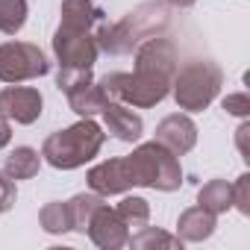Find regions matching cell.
I'll use <instances>...</instances> for the list:
<instances>
[{
	"label": "cell",
	"instance_id": "27",
	"mask_svg": "<svg viewBox=\"0 0 250 250\" xmlns=\"http://www.w3.org/2000/svg\"><path fill=\"white\" fill-rule=\"evenodd\" d=\"M12 139V127H9V118L6 115H0V150H3Z\"/></svg>",
	"mask_w": 250,
	"mask_h": 250
},
{
	"label": "cell",
	"instance_id": "19",
	"mask_svg": "<svg viewBox=\"0 0 250 250\" xmlns=\"http://www.w3.org/2000/svg\"><path fill=\"white\" fill-rule=\"evenodd\" d=\"M39 224L44 232H53V235H62L71 229V212H68V203L62 200H53L47 206H42L39 212Z\"/></svg>",
	"mask_w": 250,
	"mask_h": 250
},
{
	"label": "cell",
	"instance_id": "22",
	"mask_svg": "<svg viewBox=\"0 0 250 250\" xmlns=\"http://www.w3.org/2000/svg\"><path fill=\"white\" fill-rule=\"evenodd\" d=\"M118 215L124 218V224H127V227H139L142 229L150 221V206H147L145 197H124L118 203Z\"/></svg>",
	"mask_w": 250,
	"mask_h": 250
},
{
	"label": "cell",
	"instance_id": "11",
	"mask_svg": "<svg viewBox=\"0 0 250 250\" xmlns=\"http://www.w3.org/2000/svg\"><path fill=\"white\" fill-rule=\"evenodd\" d=\"M88 188L97 191L100 197H112V194H124L127 188H133V177L127 168V159H106L100 165H94L88 171Z\"/></svg>",
	"mask_w": 250,
	"mask_h": 250
},
{
	"label": "cell",
	"instance_id": "8",
	"mask_svg": "<svg viewBox=\"0 0 250 250\" xmlns=\"http://www.w3.org/2000/svg\"><path fill=\"white\" fill-rule=\"evenodd\" d=\"M85 232L103 250H118V247H127L130 244V227L124 224V218L118 215V209H112L106 203L97 206V212L91 215Z\"/></svg>",
	"mask_w": 250,
	"mask_h": 250
},
{
	"label": "cell",
	"instance_id": "28",
	"mask_svg": "<svg viewBox=\"0 0 250 250\" xmlns=\"http://www.w3.org/2000/svg\"><path fill=\"white\" fill-rule=\"evenodd\" d=\"M247 133H250V124H241V127H238V150L244 156H250V150H247Z\"/></svg>",
	"mask_w": 250,
	"mask_h": 250
},
{
	"label": "cell",
	"instance_id": "3",
	"mask_svg": "<svg viewBox=\"0 0 250 250\" xmlns=\"http://www.w3.org/2000/svg\"><path fill=\"white\" fill-rule=\"evenodd\" d=\"M103 142H106V133L100 130V124H94L91 118H83L74 127L50 133L42 145V156L47 165H53L59 171H74V168L91 162L100 153Z\"/></svg>",
	"mask_w": 250,
	"mask_h": 250
},
{
	"label": "cell",
	"instance_id": "18",
	"mask_svg": "<svg viewBox=\"0 0 250 250\" xmlns=\"http://www.w3.org/2000/svg\"><path fill=\"white\" fill-rule=\"evenodd\" d=\"M103 203V197L97 194V191H85V194H77V197H71L68 200V212H71V229H77V232H83L85 235V229H88V221H91V215L97 212V206Z\"/></svg>",
	"mask_w": 250,
	"mask_h": 250
},
{
	"label": "cell",
	"instance_id": "23",
	"mask_svg": "<svg viewBox=\"0 0 250 250\" xmlns=\"http://www.w3.org/2000/svg\"><path fill=\"white\" fill-rule=\"evenodd\" d=\"M85 80H91V68H59V74H56V88L68 94L74 85H80V83H85Z\"/></svg>",
	"mask_w": 250,
	"mask_h": 250
},
{
	"label": "cell",
	"instance_id": "26",
	"mask_svg": "<svg viewBox=\"0 0 250 250\" xmlns=\"http://www.w3.org/2000/svg\"><path fill=\"white\" fill-rule=\"evenodd\" d=\"M224 109H227L229 115H241V118H247V115H250V100H247L244 91H238V94H227V97H224Z\"/></svg>",
	"mask_w": 250,
	"mask_h": 250
},
{
	"label": "cell",
	"instance_id": "15",
	"mask_svg": "<svg viewBox=\"0 0 250 250\" xmlns=\"http://www.w3.org/2000/svg\"><path fill=\"white\" fill-rule=\"evenodd\" d=\"M215 232V215L203 206H191L177 221V235L183 241H203Z\"/></svg>",
	"mask_w": 250,
	"mask_h": 250
},
{
	"label": "cell",
	"instance_id": "20",
	"mask_svg": "<svg viewBox=\"0 0 250 250\" xmlns=\"http://www.w3.org/2000/svg\"><path fill=\"white\" fill-rule=\"evenodd\" d=\"M27 24V0H0V33L15 36Z\"/></svg>",
	"mask_w": 250,
	"mask_h": 250
},
{
	"label": "cell",
	"instance_id": "7",
	"mask_svg": "<svg viewBox=\"0 0 250 250\" xmlns=\"http://www.w3.org/2000/svg\"><path fill=\"white\" fill-rule=\"evenodd\" d=\"M53 53L59 59V68H91L100 53L97 36L59 24V30L53 33Z\"/></svg>",
	"mask_w": 250,
	"mask_h": 250
},
{
	"label": "cell",
	"instance_id": "14",
	"mask_svg": "<svg viewBox=\"0 0 250 250\" xmlns=\"http://www.w3.org/2000/svg\"><path fill=\"white\" fill-rule=\"evenodd\" d=\"M68 103H71V109H74L77 115L91 118V115L103 112V106L109 103V97H106V91L100 88V83H94V77H91V80H85V83H80V85H74V88L68 91Z\"/></svg>",
	"mask_w": 250,
	"mask_h": 250
},
{
	"label": "cell",
	"instance_id": "2",
	"mask_svg": "<svg viewBox=\"0 0 250 250\" xmlns=\"http://www.w3.org/2000/svg\"><path fill=\"white\" fill-rule=\"evenodd\" d=\"M168 21H171L168 6L159 0H147V3H139L133 12H127L121 21L103 24L97 33V47L109 56H127L142 42L159 36L168 27Z\"/></svg>",
	"mask_w": 250,
	"mask_h": 250
},
{
	"label": "cell",
	"instance_id": "1",
	"mask_svg": "<svg viewBox=\"0 0 250 250\" xmlns=\"http://www.w3.org/2000/svg\"><path fill=\"white\" fill-rule=\"evenodd\" d=\"M180 68V53L171 39L153 36L136 47V71H112L100 80V88L109 100H121L136 109H150L162 103L171 91L174 74Z\"/></svg>",
	"mask_w": 250,
	"mask_h": 250
},
{
	"label": "cell",
	"instance_id": "6",
	"mask_svg": "<svg viewBox=\"0 0 250 250\" xmlns=\"http://www.w3.org/2000/svg\"><path fill=\"white\" fill-rule=\"evenodd\" d=\"M47 71H50V62L39 50V44H30V42H3L0 44V80L3 83L39 80Z\"/></svg>",
	"mask_w": 250,
	"mask_h": 250
},
{
	"label": "cell",
	"instance_id": "25",
	"mask_svg": "<svg viewBox=\"0 0 250 250\" xmlns=\"http://www.w3.org/2000/svg\"><path fill=\"white\" fill-rule=\"evenodd\" d=\"M12 203H15V180L0 171V215L9 212Z\"/></svg>",
	"mask_w": 250,
	"mask_h": 250
},
{
	"label": "cell",
	"instance_id": "13",
	"mask_svg": "<svg viewBox=\"0 0 250 250\" xmlns=\"http://www.w3.org/2000/svg\"><path fill=\"white\" fill-rule=\"evenodd\" d=\"M62 27L71 30H85V33H100V27L106 24V12L100 6H94L91 0H62Z\"/></svg>",
	"mask_w": 250,
	"mask_h": 250
},
{
	"label": "cell",
	"instance_id": "16",
	"mask_svg": "<svg viewBox=\"0 0 250 250\" xmlns=\"http://www.w3.org/2000/svg\"><path fill=\"white\" fill-rule=\"evenodd\" d=\"M197 206L209 209L215 218L224 215L227 209H232V183H227V180H209L197 191Z\"/></svg>",
	"mask_w": 250,
	"mask_h": 250
},
{
	"label": "cell",
	"instance_id": "10",
	"mask_svg": "<svg viewBox=\"0 0 250 250\" xmlns=\"http://www.w3.org/2000/svg\"><path fill=\"white\" fill-rule=\"evenodd\" d=\"M162 147H168L174 156H183L188 153L194 145H197V127H194V121L188 115H168L159 121V127H156V139Z\"/></svg>",
	"mask_w": 250,
	"mask_h": 250
},
{
	"label": "cell",
	"instance_id": "29",
	"mask_svg": "<svg viewBox=\"0 0 250 250\" xmlns=\"http://www.w3.org/2000/svg\"><path fill=\"white\" fill-rule=\"evenodd\" d=\"M168 3H171V6H180V9H188V6L197 3V0H168Z\"/></svg>",
	"mask_w": 250,
	"mask_h": 250
},
{
	"label": "cell",
	"instance_id": "17",
	"mask_svg": "<svg viewBox=\"0 0 250 250\" xmlns=\"http://www.w3.org/2000/svg\"><path fill=\"white\" fill-rule=\"evenodd\" d=\"M42 168V156L39 150L33 147H15L9 156H6V165H3V174L12 177V180H33Z\"/></svg>",
	"mask_w": 250,
	"mask_h": 250
},
{
	"label": "cell",
	"instance_id": "9",
	"mask_svg": "<svg viewBox=\"0 0 250 250\" xmlns=\"http://www.w3.org/2000/svg\"><path fill=\"white\" fill-rule=\"evenodd\" d=\"M42 91L33 85H6L0 91V115L15 124H36L42 118Z\"/></svg>",
	"mask_w": 250,
	"mask_h": 250
},
{
	"label": "cell",
	"instance_id": "24",
	"mask_svg": "<svg viewBox=\"0 0 250 250\" xmlns=\"http://www.w3.org/2000/svg\"><path fill=\"white\" fill-rule=\"evenodd\" d=\"M232 206L241 215H250V174H241L232 186Z\"/></svg>",
	"mask_w": 250,
	"mask_h": 250
},
{
	"label": "cell",
	"instance_id": "12",
	"mask_svg": "<svg viewBox=\"0 0 250 250\" xmlns=\"http://www.w3.org/2000/svg\"><path fill=\"white\" fill-rule=\"evenodd\" d=\"M103 121H106V130L118 139V142H139L142 133H145V124L142 118L127 106V103H121V100H109L103 106Z\"/></svg>",
	"mask_w": 250,
	"mask_h": 250
},
{
	"label": "cell",
	"instance_id": "21",
	"mask_svg": "<svg viewBox=\"0 0 250 250\" xmlns=\"http://www.w3.org/2000/svg\"><path fill=\"white\" fill-rule=\"evenodd\" d=\"M130 244L139 247V250H147V247H165V250H174V247H183V238L180 235H168L156 227H142L139 235H130Z\"/></svg>",
	"mask_w": 250,
	"mask_h": 250
},
{
	"label": "cell",
	"instance_id": "4",
	"mask_svg": "<svg viewBox=\"0 0 250 250\" xmlns=\"http://www.w3.org/2000/svg\"><path fill=\"white\" fill-rule=\"evenodd\" d=\"M124 159H127L133 186H147L156 191H177L183 186V168H180L177 156L168 147H162L159 142L139 145Z\"/></svg>",
	"mask_w": 250,
	"mask_h": 250
},
{
	"label": "cell",
	"instance_id": "5",
	"mask_svg": "<svg viewBox=\"0 0 250 250\" xmlns=\"http://www.w3.org/2000/svg\"><path fill=\"white\" fill-rule=\"evenodd\" d=\"M221 85H224V71L215 62H209V59H191V62H186L183 68H177L174 83H171L177 106L188 109V112L206 109L218 97Z\"/></svg>",
	"mask_w": 250,
	"mask_h": 250
}]
</instances>
